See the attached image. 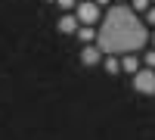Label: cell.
<instances>
[{"mask_svg":"<svg viewBox=\"0 0 155 140\" xmlns=\"http://www.w3.org/2000/svg\"><path fill=\"white\" fill-rule=\"evenodd\" d=\"M96 44L102 53H140L149 44V25L140 19V12L130 3H112L99 19Z\"/></svg>","mask_w":155,"mask_h":140,"instance_id":"obj_1","label":"cell"},{"mask_svg":"<svg viewBox=\"0 0 155 140\" xmlns=\"http://www.w3.org/2000/svg\"><path fill=\"white\" fill-rule=\"evenodd\" d=\"M74 16L81 25H96L102 19V6L96 3V0H78V6H74Z\"/></svg>","mask_w":155,"mask_h":140,"instance_id":"obj_2","label":"cell"},{"mask_svg":"<svg viewBox=\"0 0 155 140\" xmlns=\"http://www.w3.org/2000/svg\"><path fill=\"white\" fill-rule=\"evenodd\" d=\"M130 78H134V90L137 94H143V97H152L155 94V69H140L137 75H130Z\"/></svg>","mask_w":155,"mask_h":140,"instance_id":"obj_3","label":"cell"},{"mask_svg":"<svg viewBox=\"0 0 155 140\" xmlns=\"http://www.w3.org/2000/svg\"><path fill=\"white\" fill-rule=\"evenodd\" d=\"M102 59H106V53H102L99 44H84V47H81V66H84V69L102 66Z\"/></svg>","mask_w":155,"mask_h":140,"instance_id":"obj_4","label":"cell"},{"mask_svg":"<svg viewBox=\"0 0 155 140\" xmlns=\"http://www.w3.org/2000/svg\"><path fill=\"white\" fill-rule=\"evenodd\" d=\"M78 28H81V22H78L74 12H62L59 16V31L62 34H78Z\"/></svg>","mask_w":155,"mask_h":140,"instance_id":"obj_5","label":"cell"},{"mask_svg":"<svg viewBox=\"0 0 155 140\" xmlns=\"http://www.w3.org/2000/svg\"><path fill=\"white\" fill-rule=\"evenodd\" d=\"M140 69H143V56H137V53H124V56H121V72L137 75Z\"/></svg>","mask_w":155,"mask_h":140,"instance_id":"obj_6","label":"cell"},{"mask_svg":"<svg viewBox=\"0 0 155 140\" xmlns=\"http://www.w3.org/2000/svg\"><path fill=\"white\" fill-rule=\"evenodd\" d=\"M78 41L81 44H96V28L93 25H81L78 28Z\"/></svg>","mask_w":155,"mask_h":140,"instance_id":"obj_7","label":"cell"},{"mask_svg":"<svg viewBox=\"0 0 155 140\" xmlns=\"http://www.w3.org/2000/svg\"><path fill=\"white\" fill-rule=\"evenodd\" d=\"M102 69H106L109 75H118V72H121V59L115 56V53H106V59H102Z\"/></svg>","mask_w":155,"mask_h":140,"instance_id":"obj_8","label":"cell"},{"mask_svg":"<svg viewBox=\"0 0 155 140\" xmlns=\"http://www.w3.org/2000/svg\"><path fill=\"white\" fill-rule=\"evenodd\" d=\"M56 6H59L62 12H74V6H78V0H56Z\"/></svg>","mask_w":155,"mask_h":140,"instance_id":"obj_9","label":"cell"},{"mask_svg":"<svg viewBox=\"0 0 155 140\" xmlns=\"http://www.w3.org/2000/svg\"><path fill=\"white\" fill-rule=\"evenodd\" d=\"M130 6H134L137 12H146V9L152 6V0H130Z\"/></svg>","mask_w":155,"mask_h":140,"instance_id":"obj_10","label":"cell"},{"mask_svg":"<svg viewBox=\"0 0 155 140\" xmlns=\"http://www.w3.org/2000/svg\"><path fill=\"white\" fill-rule=\"evenodd\" d=\"M143 66L155 69V50H146V53H143Z\"/></svg>","mask_w":155,"mask_h":140,"instance_id":"obj_11","label":"cell"},{"mask_svg":"<svg viewBox=\"0 0 155 140\" xmlns=\"http://www.w3.org/2000/svg\"><path fill=\"white\" fill-rule=\"evenodd\" d=\"M146 25H152V28H155V3L146 9Z\"/></svg>","mask_w":155,"mask_h":140,"instance_id":"obj_12","label":"cell"},{"mask_svg":"<svg viewBox=\"0 0 155 140\" xmlns=\"http://www.w3.org/2000/svg\"><path fill=\"white\" fill-rule=\"evenodd\" d=\"M149 41H152V47H155V28H152V31H149Z\"/></svg>","mask_w":155,"mask_h":140,"instance_id":"obj_13","label":"cell"},{"mask_svg":"<svg viewBox=\"0 0 155 140\" xmlns=\"http://www.w3.org/2000/svg\"><path fill=\"white\" fill-rule=\"evenodd\" d=\"M96 3H99V6H109V3H112V0H96Z\"/></svg>","mask_w":155,"mask_h":140,"instance_id":"obj_14","label":"cell"},{"mask_svg":"<svg viewBox=\"0 0 155 140\" xmlns=\"http://www.w3.org/2000/svg\"><path fill=\"white\" fill-rule=\"evenodd\" d=\"M115 3H127V0H115Z\"/></svg>","mask_w":155,"mask_h":140,"instance_id":"obj_15","label":"cell"},{"mask_svg":"<svg viewBox=\"0 0 155 140\" xmlns=\"http://www.w3.org/2000/svg\"><path fill=\"white\" fill-rule=\"evenodd\" d=\"M47 3H56V0H47Z\"/></svg>","mask_w":155,"mask_h":140,"instance_id":"obj_16","label":"cell"},{"mask_svg":"<svg viewBox=\"0 0 155 140\" xmlns=\"http://www.w3.org/2000/svg\"><path fill=\"white\" fill-rule=\"evenodd\" d=\"M152 3H155V0H152Z\"/></svg>","mask_w":155,"mask_h":140,"instance_id":"obj_17","label":"cell"}]
</instances>
